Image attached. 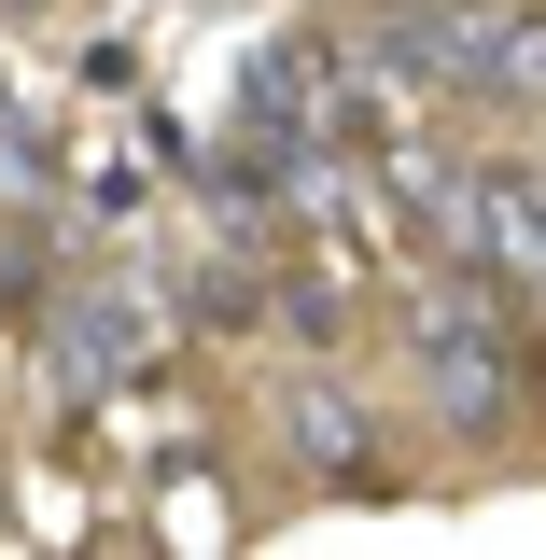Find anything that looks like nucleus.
<instances>
[{
    "instance_id": "obj_1",
    "label": "nucleus",
    "mask_w": 546,
    "mask_h": 560,
    "mask_svg": "<svg viewBox=\"0 0 546 560\" xmlns=\"http://www.w3.org/2000/svg\"><path fill=\"white\" fill-rule=\"evenodd\" d=\"M393 337H407V420L434 448H463V463H504L519 420H533V337H519L504 280L434 267L407 308H393Z\"/></svg>"
},
{
    "instance_id": "obj_2",
    "label": "nucleus",
    "mask_w": 546,
    "mask_h": 560,
    "mask_svg": "<svg viewBox=\"0 0 546 560\" xmlns=\"http://www.w3.org/2000/svg\"><path fill=\"white\" fill-rule=\"evenodd\" d=\"M140 364H154V308H140L127 267H70L43 294V393L57 407H113Z\"/></svg>"
},
{
    "instance_id": "obj_3",
    "label": "nucleus",
    "mask_w": 546,
    "mask_h": 560,
    "mask_svg": "<svg viewBox=\"0 0 546 560\" xmlns=\"http://www.w3.org/2000/svg\"><path fill=\"white\" fill-rule=\"evenodd\" d=\"M280 448H294V477H309V490H350V504H379V477H393L379 407L350 393V364H337V350H309V364L280 378Z\"/></svg>"
},
{
    "instance_id": "obj_4",
    "label": "nucleus",
    "mask_w": 546,
    "mask_h": 560,
    "mask_svg": "<svg viewBox=\"0 0 546 560\" xmlns=\"http://www.w3.org/2000/svg\"><path fill=\"white\" fill-rule=\"evenodd\" d=\"M449 98L463 113H546V14L533 0H449Z\"/></svg>"
},
{
    "instance_id": "obj_5",
    "label": "nucleus",
    "mask_w": 546,
    "mask_h": 560,
    "mask_svg": "<svg viewBox=\"0 0 546 560\" xmlns=\"http://www.w3.org/2000/svg\"><path fill=\"white\" fill-rule=\"evenodd\" d=\"M239 140H337V43H253L239 57Z\"/></svg>"
},
{
    "instance_id": "obj_6",
    "label": "nucleus",
    "mask_w": 546,
    "mask_h": 560,
    "mask_svg": "<svg viewBox=\"0 0 546 560\" xmlns=\"http://www.w3.org/2000/svg\"><path fill=\"white\" fill-rule=\"evenodd\" d=\"M0 210H70V168H57V127L0 84Z\"/></svg>"
}]
</instances>
